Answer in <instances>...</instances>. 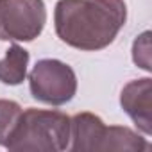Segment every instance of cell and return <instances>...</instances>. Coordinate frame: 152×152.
Returning a JSON list of instances; mask_svg holds the SVG:
<instances>
[{"label": "cell", "mask_w": 152, "mask_h": 152, "mask_svg": "<svg viewBox=\"0 0 152 152\" xmlns=\"http://www.w3.org/2000/svg\"><path fill=\"white\" fill-rule=\"evenodd\" d=\"M125 22V0H59L54 9L57 38L84 52L109 47Z\"/></svg>", "instance_id": "6da1fadb"}, {"label": "cell", "mask_w": 152, "mask_h": 152, "mask_svg": "<svg viewBox=\"0 0 152 152\" xmlns=\"http://www.w3.org/2000/svg\"><path fill=\"white\" fill-rule=\"evenodd\" d=\"M70 116L54 109L27 107L6 145L15 152H61L70 147Z\"/></svg>", "instance_id": "7a4b0ae2"}, {"label": "cell", "mask_w": 152, "mask_h": 152, "mask_svg": "<svg viewBox=\"0 0 152 152\" xmlns=\"http://www.w3.org/2000/svg\"><path fill=\"white\" fill-rule=\"evenodd\" d=\"M31 95L48 106H63L77 93V75L59 59H39L29 73Z\"/></svg>", "instance_id": "3957f363"}, {"label": "cell", "mask_w": 152, "mask_h": 152, "mask_svg": "<svg viewBox=\"0 0 152 152\" xmlns=\"http://www.w3.org/2000/svg\"><path fill=\"white\" fill-rule=\"evenodd\" d=\"M45 23L43 0H0V41H34Z\"/></svg>", "instance_id": "277c9868"}, {"label": "cell", "mask_w": 152, "mask_h": 152, "mask_svg": "<svg viewBox=\"0 0 152 152\" xmlns=\"http://www.w3.org/2000/svg\"><path fill=\"white\" fill-rule=\"evenodd\" d=\"M120 106L129 115V118L136 124V127L145 134L150 136L152 132V81L150 77L134 79L122 88L120 93Z\"/></svg>", "instance_id": "5b68a950"}, {"label": "cell", "mask_w": 152, "mask_h": 152, "mask_svg": "<svg viewBox=\"0 0 152 152\" xmlns=\"http://www.w3.org/2000/svg\"><path fill=\"white\" fill-rule=\"evenodd\" d=\"M107 125L93 113H77L70 120V147L72 150H102V141Z\"/></svg>", "instance_id": "8992f818"}, {"label": "cell", "mask_w": 152, "mask_h": 152, "mask_svg": "<svg viewBox=\"0 0 152 152\" xmlns=\"http://www.w3.org/2000/svg\"><path fill=\"white\" fill-rule=\"evenodd\" d=\"M29 59H31L29 52L23 47L13 43L6 50L4 57L0 59V83H4L7 86L22 84L27 77Z\"/></svg>", "instance_id": "52a82bcc"}, {"label": "cell", "mask_w": 152, "mask_h": 152, "mask_svg": "<svg viewBox=\"0 0 152 152\" xmlns=\"http://www.w3.org/2000/svg\"><path fill=\"white\" fill-rule=\"evenodd\" d=\"M148 141L140 136L136 131L125 127V125H109L106 129V136L102 141V150H129V152H140L148 150Z\"/></svg>", "instance_id": "ba28073f"}, {"label": "cell", "mask_w": 152, "mask_h": 152, "mask_svg": "<svg viewBox=\"0 0 152 152\" xmlns=\"http://www.w3.org/2000/svg\"><path fill=\"white\" fill-rule=\"evenodd\" d=\"M22 106L15 100L0 99V145L6 147L18 125L20 115H22Z\"/></svg>", "instance_id": "9c48e42d"}, {"label": "cell", "mask_w": 152, "mask_h": 152, "mask_svg": "<svg viewBox=\"0 0 152 152\" xmlns=\"http://www.w3.org/2000/svg\"><path fill=\"white\" fill-rule=\"evenodd\" d=\"M132 61L136 66H140L145 72L152 70V64H150V32L148 31L136 36V39L132 43Z\"/></svg>", "instance_id": "30bf717a"}]
</instances>
